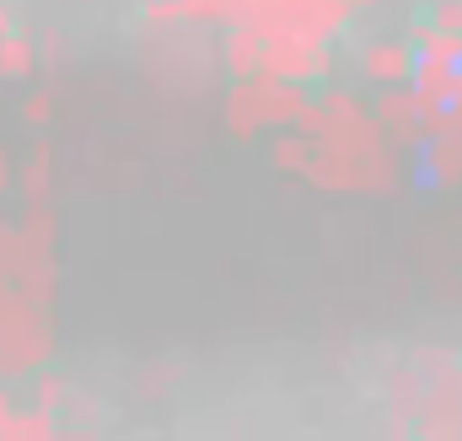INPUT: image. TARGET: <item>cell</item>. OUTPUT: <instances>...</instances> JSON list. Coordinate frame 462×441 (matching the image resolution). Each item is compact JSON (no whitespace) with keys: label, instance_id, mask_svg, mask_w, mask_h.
Returning <instances> with one entry per match:
<instances>
[{"label":"cell","instance_id":"1","mask_svg":"<svg viewBox=\"0 0 462 441\" xmlns=\"http://www.w3.org/2000/svg\"><path fill=\"white\" fill-rule=\"evenodd\" d=\"M414 366L425 371V404H420V420L414 431L430 441H457L462 436V366L452 350H414Z\"/></svg>","mask_w":462,"mask_h":441},{"label":"cell","instance_id":"2","mask_svg":"<svg viewBox=\"0 0 462 441\" xmlns=\"http://www.w3.org/2000/svg\"><path fill=\"white\" fill-rule=\"evenodd\" d=\"M54 355V324L49 307L22 302L11 318H0V382H22L32 371H43Z\"/></svg>","mask_w":462,"mask_h":441},{"label":"cell","instance_id":"3","mask_svg":"<svg viewBox=\"0 0 462 441\" xmlns=\"http://www.w3.org/2000/svg\"><path fill=\"white\" fill-rule=\"evenodd\" d=\"M269 76H285V81H307V87H323L334 81L339 60H334V43H318L307 33H280V38H263V65Z\"/></svg>","mask_w":462,"mask_h":441},{"label":"cell","instance_id":"4","mask_svg":"<svg viewBox=\"0 0 462 441\" xmlns=\"http://www.w3.org/2000/svg\"><path fill=\"white\" fill-rule=\"evenodd\" d=\"M355 70L360 81L371 87H409L414 70H420V49L409 38H371L360 54H355Z\"/></svg>","mask_w":462,"mask_h":441},{"label":"cell","instance_id":"5","mask_svg":"<svg viewBox=\"0 0 462 441\" xmlns=\"http://www.w3.org/2000/svg\"><path fill=\"white\" fill-rule=\"evenodd\" d=\"M253 87H258L263 129H296V118L312 103V87H307V81H285V76H269V70H258Z\"/></svg>","mask_w":462,"mask_h":441},{"label":"cell","instance_id":"6","mask_svg":"<svg viewBox=\"0 0 462 441\" xmlns=\"http://www.w3.org/2000/svg\"><path fill=\"white\" fill-rule=\"evenodd\" d=\"M382 393H387V431L393 436H409L414 431V420H420V404H425V371L409 361H398V366H387V382H382Z\"/></svg>","mask_w":462,"mask_h":441},{"label":"cell","instance_id":"7","mask_svg":"<svg viewBox=\"0 0 462 441\" xmlns=\"http://www.w3.org/2000/svg\"><path fill=\"white\" fill-rule=\"evenodd\" d=\"M291 16H296V33H307L318 43H334L349 22H355V5L349 0H296Z\"/></svg>","mask_w":462,"mask_h":441},{"label":"cell","instance_id":"8","mask_svg":"<svg viewBox=\"0 0 462 441\" xmlns=\"http://www.w3.org/2000/svg\"><path fill=\"white\" fill-rule=\"evenodd\" d=\"M258 65H263V33H258V27H247V22L221 27V70H226L231 81L258 76Z\"/></svg>","mask_w":462,"mask_h":441},{"label":"cell","instance_id":"9","mask_svg":"<svg viewBox=\"0 0 462 441\" xmlns=\"http://www.w3.org/2000/svg\"><path fill=\"white\" fill-rule=\"evenodd\" d=\"M221 113H226V129H231L236 145H247V140L263 135V113H258V87H253V76H247V81H231L226 108Z\"/></svg>","mask_w":462,"mask_h":441},{"label":"cell","instance_id":"10","mask_svg":"<svg viewBox=\"0 0 462 441\" xmlns=\"http://www.w3.org/2000/svg\"><path fill=\"white\" fill-rule=\"evenodd\" d=\"M16 189H22V200H49L54 194V140H32V151L16 167Z\"/></svg>","mask_w":462,"mask_h":441},{"label":"cell","instance_id":"11","mask_svg":"<svg viewBox=\"0 0 462 441\" xmlns=\"http://www.w3.org/2000/svg\"><path fill=\"white\" fill-rule=\"evenodd\" d=\"M54 436H65V426H60V415L43 409V404L11 409V415L0 420V441H54Z\"/></svg>","mask_w":462,"mask_h":441},{"label":"cell","instance_id":"12","mask_svg":"<svg viewBox=\"0 0 462 441\" xmlns=\"http://www.w3.org/2000/svg\"><path fill=\"white\" fill-rule=\"evenodd\" d=\"M312 151H318V140L301 135V129H280V135L269 140V162H274V173H285V178H307Z\"/></svg>","mask_w":462,"mask_h":441},{"label":"cell","instance_id":"13","mask_svg":"<svg viewBox=\"0 0 462 441\" xmlns=\"http://www.w3.org/2000/svg\"><path fill=\"white\" fill-rule=\"evenodd\" d=\"M43 65V49H38V38L32 33H5L0 38V81H27L32 70Z\"/></svg>","mask_w":462,"mask_h":441},{"label":"cell","instance_id":"14","mask_svg":"<svg viewBox=\"0 0 462 441\" xmlns=\"http://www.w3.org/2000/svg\"><path fill=\"white\" fill-rule=\"evenodd\" d=\"M414 49H420V60H447V65H462V33H452V27H441V22H414L409 33H403Z\"/></svg>","mask_w":462,"mask_h":441},{"label":"cell","instance_id":"15","mask_svg":"<svg viewBox=\"0 0 462 441\" xmlns=\"http://www.w3.org/2000/svg\"><path fill=\"white\" fill-rule=\"evenodd\" d=\"M425 173H430L436 183L457 189L462 183V135H436V140H425Z\"/></svg>","mask_w":462,"mask_h":441},{"label":"cell","instance_id":"16","mask_svg":"<svg viewBox=\"0 0 462 441\" xmlns=\"http://www.w3.org/2000/svg\"><path fill=\"white\" fill-rule=\"evenodd\" d=\"M32 404H43V409L60 415V409L76 404V382H70L65 371H49V366H43V371H32Z\"/></svg>","mask_w":462,"mask_h":441},{"label":"cell","instance_id":"17","mask_svg":"<svg viewBox=\"0 0 462 441\" xmlns=\"http://www.w3.org/2000/svg\"><path fill=\"white\" fill-rule=\"evenodd\" d=\"M189 27L183 0H140V33H178Z\"/></svg>","mask_w":462,"mask_h":441},{"label":"cell","instance_id":"18","mask_svg":"<svg viewBox=\"0 0 462 441\" xmlns=\"http://www.w3.org/2000/svg\"><path fill=\"white\" fill-rule=\"evenodd\" d=\"M22 231H32V237H43V242H54L60 237V211H54V200H22V220H16Z\"/></svg>","mask_w":462,"mask_h":441},{"label":"cell","instance_id":"19","mask_svg":"<svg viewBox=\"0 0 462 441\" xmlns=\"http://www.w3.org/2000/svg\"><path fill=\"white\" fill-rule=\"evenodd\" d=\"M231 5H236V0H183L189 27H226V22H231Z\"/></svg>","mask_w":462,"mask_h":441},{"label":"cell","instance_id":"20","mask_svg":"<svg viewBox=\"0 0 462 441\" xmlns=\"http://www.w3.org/2000/svg\"><path fill=\"white\" fill-rule=\"evenodd\" d=\"M54 113H60V103H54V92H32V98L22 103V124L43 129V124H54Z\"/></svg>","mask_w":462,"mask_h":441},{"label":"cell","instance_id":"21","mask_svg":"<svg viewBox=\"0 0 462 441\" xmlns=\"http://www.w3.org/2000/svg\"><path fill=\"white\" fill-rule=\"evenodd\" d=\"M430 22H441V27L462 33V0H430Z\"/></svg>","mask_w":462,"mask_h":441},{"label":"cell","instance_id":"22","mask_svg":"<svg viewBox=\"0 0 462 441\" xmlns=\"http://www.w3.org/2000/svg\"><path fill=\"white\" fill-rule=\"evenodd\" d=\"M38 49H43V65H49V70H60V65H65V38H60V33H49Z\"/></svg>","mask_w":462,"mask_h":441},{"label":"cell","instance_id":"23","mask_svg":"<svg viewBox=\"0 0 462 441\" xmlns=\"http://www.w3.org/2000/svg\"><path fill=\"white\" fill-rule=\"evenodd\" d=\"M5 33H16V5L0 0V38H5Z\"/></svg>","mask_w":462,"mask_h":441},{"label":"cell","instance_id":"24","mask_svg":"<svg viewBox=\"0 0 462 441\" xmlns=\"http://www.w3.org/2000/svg\"><path fill=\"white\" fill-rule=\"evenodd\" d=\"M11 189V156H5V145H0V194Z\"/></svg>","mask_w":462,"mask_h":441},{"label":"cell","instance_id":"25","mask_svg":"<svg viewBox=\"0 0 462 441\" xmlns=\"http://www.w3.org/2000/svg\"><path fill=\"white\" fill-rule=\"evenodd\" d=\"M11 409H16V399H11V388H5V382H0V420H5V415H11Z\"/></svg>","mask_w":462,"mask_h":441},{"label":"cell","instance_id":"26","mask_svg":"<svg viewBox=\"0 0 462 441\" xmlns=\"http://www.w3.org/2000/svg\"><path fill=\"white\" fill-rule=\"evenodd\" d=\"M349 5H355V11H371V5H376V0H349Z\"/></svg>","mask_w":462,"mask_h":441}]
</instances>
